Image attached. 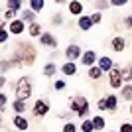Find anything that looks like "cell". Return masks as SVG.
<instances>
[{"label": "cell", "mask_w": 132, "mask_h": 132, "mask_svg": "<svg viewBox=\"0 0 132 132\" xmlns=\"http://www.w3.org/2000/svg\"><path fill=\"white\" fill-rule=\"evenodd\" d=\"M55 89H57V91H63V89H65V81H55Z\"/></svg>", "instance_id": "26"}, {"label": "cell", "mask_w": 132, "mask_h": 132, "mask_svg": "<svg viewBox=\"0 0 132 132\" xmlns=\"http://www.w3.org/2000/svg\"><path fill=\"white\" fill-rule=\"evenodd\" d=\"M44 73L47 75V77H51V75L55 73V65H53V63H47V65L44 67Z\"/></svg>", "instance_id": "20"}, {"label": "cell", "mask_w": 132, "mask_h": 132, "mask_svg": "<svg viewBox=\"0 0 132 132\" xmlns=\"http://www.w3.org/2000/svg\"><path fill=\"white\" fill-rule=\"evenodd\" d=\"M32 95V85H30V79L28 77H22L20 81H18V87H16V97L18 101H24L28 99Z\"/></svg>", "instance_id": "1"}, {"label": "cell", "mask_w": 132, "mask_h": 132, "mask_svg": "<svg viewBox=\"0 0 132 132\" xmlns=\"http://www.w3.org/2000/svg\"><path fill=\"white\" fill-rule=\"evenodd\" d=\"M124 45H126V42H124L122 38H114V39H112V50H114V51H122V50H124Z\"/></svg>", "instance_id": "11"}, {"label": "cell", "mask_w": 132, "mask_h": 132, "mask_svg": "<svg viewBox=\"0 0 132 132\" xmlns=\"http://www.w3.org/2000/svg\"><path fill=\"white\" fill-rule=\"evenodd\" d=\"M124 97L130 101V97H132V89H130V85H128V87H124Z\"/></svg>", "instance_id": "28"}, {"label": "cell", "mask_w": 132, "mask_h": 132, "mask_svg": "<svg viewBox=\"0 0 132 132\" xmlns=\"http://www.w3.org/2000/svg\"><path fill=\"white\" fill-rule=\"evenodd\" d=\"M63 132H77V128H75V124L67 122V124H65V128H63Z\"/></svg>", "instance_id": "24"}, {"label": "cell", "mask_w": 132, "mask_h": 132, "mask_svg": "<svg viewBox=\"0 0 132 132\" xmlns=\"http://www.w3.org/2000/svg\"><path fill=\"white\" fill-rule=\"evenodd\" d=\"M30 6L34 8V12H39V10L45 6V2H44V0H32V2H30Z\"/></svg>", "instance_id": "15"}, {"label": "cell", "mask_w": 132, "mask_h": 132, "mask_svg": "<svg viewBox=\"0 0 132 132\" xmlns=\"http://www.w3.org/2000/svg\"><path fill=\"white\" fill-rule=\"evenodd\" d=\"M95 59H97V53H95V51H85V53H83V57H81L83 65H89V67H93Z\"/></svg>", "instance_id": "6"}, {"label": "cell", "mask_w": 132, "mask_h": 132, "mask_svg": "<svg viewBox=\"0 0 132 132\" xmlns=\"http://www.w3.org/2000/svg\"><path fill=\"white\" fill-rule=\"evenodd\" d=\"M99 109H101V110H105V109H106V103H105V99H101V101H99Z\"/></svg>", "instance_id": "32"}, {"label": "cell", "mask_w": 132, "mask_h": 132, "mask_svg": "<svg viewBox=\"0 0 132 132\" xmlns=\"http://www.w3.org/2000/svg\"><path fill=\"white\" fill-rule=\"evenodd\" d=\"M14 109H16L18 112H24V110H26V105H24V101H16V103H14Z\"/></svg>", "instance_id": "22"}, {"label": "cell", "mask_w": 132, "mask_h": 132, "mask_svg": "<svg viewBox=\"0 0 132 132\" xmlns=\"http://www.w3.org/2000/svg\"><path fill=\"white\" fill-rule=\"evenodd\" d=\"M42 44L50 45V47H55V38L51 34H42Z\"/></svg>", "instance_id": "9"}, {"label": "cell", "mask_w": 132, "mask_h": 132, "mask_svg": "<svg viewBox=\"0 0 132 132\" xmlns=\"http://www.w3.org/2000/svg\"><path fill=\"white\" fill-rule=\"evenodd\" d=\"M2 26H4V22H0V32H2Z\"/></svg>", "instance_id": "34"}, {"label": "cell", "mask_w": 132, "mask_h": 132, "mask_svg": "<svg viewBox=\"0 0 132 132\" xmlns=\"http://www.w3.org/2000/svg\"><path fill=\"white\" fill-rule=\"evenodd\" d=\"M65 55H67V59H69V63H71V61H75L79 57V55H81V47H79V45H69V47H67L65 50Z\"/></svg>", "instance_id": "5"}, {"label": "cell", "mask_w": 132, "mask_h": 132, "mask_svg": "<svg viewBox=\"0 0 132 132\" xmlns=\"http://www.w3.org/2000/svg\"><path fill=\"white\" fill-rule=\"evenodd\" d=\"M4 105H6V95L0 93V106H4Z\"/></svg>", "instance_id": "31"}, {"label": "cell", "mask_w": 132, "mask_h": 132, "mask_svg": "<svg viewBox=\"0 0 132 132\" xmlns=\"http://www.w3.org/2000/svg\"><path fill=\"white\" fill-rule=\"evenodd\" d=\"M101 75H103V71H101L99 67H91V69H89V77L91 79H99Z\"/></svg>", "instance_id": "17"}, {"label": "cell", "mask_w": 132, "mask_h": 132, "mask_svg": "<svg viewBox=\"0 0 132 132\" xmlns=\"http://www.w3.org/2000/svg\"><path fill=\"white\" fill-rule=\"evenodd\" d=\"M47 110H50V105H47L45 101L39 99L38 103H36V106H34V114L36 116H44V114H47Z\"/></svg>", "instance_id": "4"}, {"label": "cell", "mask_w": 132, "mask_h": 132, "mask_svg": "<svg viewBox=\"0 0 132 132\" xmlns=\"http://www.w3.org/2000/svg\"><path fill=\"white\" fill-rule=\"evenodd\" d=\"M8 6H10V10H12V12H16V10H20V6H22V4L16 0V2H8Z\"/></svg>", "instance_id": "23"}, {"label": "cell", "mask_w": 132, "mask_h": 132, "mask_svg": "<svg viewBox=\"0 0 132 132\" xmlns=\"http://www.w3.org/2000/svg\"><path fill=\"white\" fill-rule=\"evenodd\" d=\"M120 132H132V124H130V122L122 124V126H120Z\"/></svg>", "instance_id": "25"}, {"label": "cell", "mask_w": 132, "mask_h": 132, "mask_svg": "<svg viewBox=\"0 0 132 132\" xmlns=\"http://www.w3.org/2000/svg\"><path fill=\"white\" fill-rule=\"evenodd\" d=\"M71 109H73V110H77V114H79V116H85V114H87V110H89L87 99H85V97H79V99H75V101L71 103Z\"/></svg>", "instance_id": "2"}, {"label": "cell", "mask_w": 132, "mask_h": 132, "mask_svg": "<svg viewBox=\"0 0 132 132\" xmlns=\"http://www.w3.org/2000/svg\"><path fill=\"white\" fill-rule=\"evenodd\" d=\"M99 69H101V71H110V69H112V61H110L109 57H101Z\"/></svg>", "instance_id": "8"}, {"label": "cell", "mask_w": 132, "mask_h": 132, "mask_svg": "<svg viewBox=\"0 0 132 132\" xmlns=\"http://www.w3.org/2000/svg\"><path fill=\"white\" fill-rule=\"evenodd\" d=\"M10 32L12 34H22L24 32V22L22 20H14V22L10 24Z\"/></svg>", "instance_id": "7"}, {"label": "cell", "mask_w": 132, "mask_h": 132, "mask_svg": "<svg viewBox=\"0 0 132 132\" xmlns=\"http://www.w3.org/2000/svg\"><path fill=\"white\" fill-rule=\"evenodd\" d=\"M14 124H16V128H20V130H26L28 128V120L24 116H16V118H14Z\"/></svg>", "instance_id": "12"}, {"label": "cell", "mask_w": 132, "mask_h": 132, "mask_svg": "<svg viewBox=\"0 0 132 132\" xmlns=\"http://www.w3.org/2000/svg\"><path fill=\"white\" fill-rule=\"evenodd\" d=\"M39 34H42L39 24H32V26H30V36H39Z\"/></svg>", "instance_id": "19"}, {"label": "cell", "mask_w": 132, "mask_h": 132, "mask_svg": "<svg viewBox=\"0 0 132 132\" xmlns=\"http://www.w3.org/2000/svg\"><path fill=\"white\" fill-rule=\"evenodd\" d=\"M61 71L65 73V75H73V73L77 71V67H75V63H65V65L61 67Z\"/></svg>", "instance_id": "13"}, {"label": "cell", "mask_w": 132, "mask_h": 132, "mask_svg": "<svg viewBox=\"0 0 132 132\" xmlns=\"http://www.w3.org/2000/svg\"><path fill=\"white\" fill-rule=\"evenodd\" d=\"M91 26H93V24H91V20H89L87 16L79 20V28H81V30H89V28H91Z\"/></svg>", "instance_id": "18"}, {"label": "cell", "mask_w": 132, "mask_h": 132, "mask_svg": "<svg viewBox=\"0 0 132 132\" xmlns=\"http://www.w3.org/2000/svg\"><path fill=\"white\" fill-rule=\"evenodd\" d=\"M122 85V71L120 69H110V87L118 89Z\"/></svg>", "instance_id": "3"}, {"label": "cell", "mask_w": 132, "mask_h": 132, "mask_svg": "<svg viewBox=\"0 0 132 132\" xmlns=\"http://www.w3.org/2000/svg\"><path fill=\"white\" fill-rule=\"evenodd\" d=\"M105 103H106V109H110V110H112V109H116V97H114V95L106 97V99H105Z\"/></svg>", "instance_id": "16"}, {"label": "cell", "mask_w": 132, "mask_h": 132, "mask_svg": "<svg viewBox=\"0 0 132 132\" xmlns=\"http://www.w3.org/2000/svg\"><path fill=\"white\" fill-rule=\"evenodd\" d=\"M24 20H34V12H24Z\"/></svg>", "instance_id": "30"}, {"label": "cell", "mask_w": 132, "mask_h": 132, "mask_svg": "<svg viewBox=\"0 0 132 132\" xmlns=\"http://www.w3.org/2000/svg\"><path fill=\"white\" fill-rule=\"evenodd\" d=\"M6 39H8V34H6L4 30H2V32H0V44H4Z\"/></svg>", "instance_id": "29"}, {"label": "cell", "mask_w": 132, "mask_h": 132, "mask_svg": "<svg viewBox=\"0 0 132 132\" xmlns=\"http://www.w3.org/2000/svg\"><path fill=\"white\" fill-rule=\"evenodd\" d=\"M95 130H101V128H105V118L103 116H93V120H91Z\"/></svg>", "instance_id": "10"}, {"label": "cell", "mask_w": 132, "mask_h": 132, "mask_svg": "<svg viewBox=\"0 0 132 132\" xmlns=\"http://www.w3.org/2000/svg\"><path fill=\"white\" fill-rule=\"evenodd\" d=\"M0 85H4V77H0Z\"/></svg>", "instance_id": "33"}, {"label": "cell", "mask_w": 132, "mask_h": 132, "mask_svg": "<svg viewBox=\"0 0 132 132\" xmlns=\"http://www.w3.org/2000/svg\"><path fill=\"white\" fill-rule=\"evenodd\" d=\"M0 124H2V118H0Z\"/></svg>", "instance_id": "35"}, {"label": "cell", "mask_w": 132, "mask_h": 132, "mask_svg": "<svg viewBox=\"0 0 132 132\" xmlns=\"http://www.w3.org/2000/svg\"><path fill=\"white\" fill-rule=\"evenodd\" d=\"M91 20V24H97V22H101V14H93V16L89 18Z\"/></svg>", "instance_id": "27"}, {"label": "cell", "mask_w": 132, "mask_h": 132, "mask_svg": "<svg viewBox=\"0 0 132 132\" xmlns=\"http://www.w3.org/2000/svg\"><path fill=\"white\" fill-rule=\"evenodd\" d=\"M69 10H71V14H81L83 4L81 2H71V4H69Z\"/></svg>", "instance_id": "14"}, {"label": "cell", "mask_w": 132, "mask_h": 132, "mask_svg": "<svg viewBox=\"0 0 132 132\" xmlns=\"http://www.w3.org/2000/svg\"><path fill=\"white\" fill-rule=\"evenodd\" d=\"M81 130L83 132H93V124H91V120H85L81 124Z\"/></svg>", "instance_id": "21"}]
</instances>
